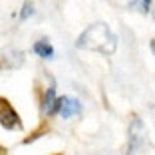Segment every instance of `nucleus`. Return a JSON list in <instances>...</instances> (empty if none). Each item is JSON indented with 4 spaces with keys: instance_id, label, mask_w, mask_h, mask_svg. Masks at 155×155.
<instances>
[{
    "instance_id": "1",
    "label": "nucleus",
    "mask_w": 155,
    "mask_h": 155,
    "mask_svg": "<svg viewBox=\"0 0 155 155\" xmlns=\"http://www.w3.org/2000/svg\"><path fill=\"white\" fill-rule=\"evenodd\" d=\"M76 48L80 50L100 52L104 56H111L117 48V36L110 30V26L104 22H96L87 26L76 40Z\"/></svg>"
},
{
    "instance_id": "2",
    "label": "nucleus",
    "mask_w": 155,
    "mask_h": 155,
    "mask_svg": "<svg viewBox=\"0 0 155 155\" xmlns=\"http://www.w3.org/2000/svg\"><path fill=\"white\" fill-rule=\"evenodd\" d=\"M147 147H149V139H147V129L145 123L139 117H133L129 121L127 129V147H125V155H145Z\"/></svg>"
},
{
    "instance_id": "3",
    "label": "nucleus",
    "mask_w": 155,
    "mask_h": 155,
    "mask_svg": "<svg viewBox=\"0 0 155 155\" xmlns=\"http://www.w3.org/2000/svg\"><path fill=\"white\" fill-rule=\"evenodd\" d=\"M0 125L4 129H22V121H20V115L18 111L12 107V104H10L6 97L0 96Z\"/></svg>"
},
{
    "instance_id": "4",
    "label": "nucleus",
    "mask_w": 155,
    "mask_h": 155,
    "mask_svg": "<svg viewBox=\"0 0 155 155\" xmlns=\"http://www.w3.org/2000/svg\"><path fill=\"white\" fill-rule=\"evenodd\" d=\"M80 111H82V104H80L76 97L62 96V97H58V101H56V114H60L64 119L72 117V115H78Z\"/></svg>"
},
{
    "instance_id": "5",
    "label": "nucleus",
    "mask_w": 155,
    "mask_h": 155,
    "mask_svg": "<svg viewBox=\"0 0 155 155\" xmlns=\"http://www.w3.org/2000/svg\"><path fill=\"white\" fill-rule=\"evenodd\" d=\"M56 101H58V97H56V87L50 86L44 94V100H42V111H46V114H56Z\"/></svg>"
},
{
    "instance_id": "6",
    "label": "nucleus",
    "mask_w": 155,
    "mask_h": 155,
    "mask_svg": "<svg viewBox=\"0 0 155 155\" xmlns=\"http://www.w3.org/2000/svg\"><path fill=\"white\" fill-rule=\"evenodd\" d=\"M34 52H36L40 58H52L54 56V48L48 40H38L34 42Z\"/></svg>"
},
{
    "instance_id": "7",
    "label": "nucleus",
    "mask_w": 155,
    "mask_h": 155,
    "mask_svg": "<svg viewBox=\"0 0 155 155\" xmlns=\"http://www.w3.org/2000/svg\"><path fill=\"white\" fill-rule=\"evenodd\" d=\"M48 129H50V125H48V121L44 119V121H42L40 125H38V127L34 129L32 133H30V135H28V137H24V139H22V143H24V145H28V143H32V141H36V139H40L42 135H46V131H48Z\"/></svg>"
},
{
    "instance_id": "8",
    "label": "nucleus",
    "mask_w": 155,
    "mask_h": 155,
    "mask_svg": "<svg viewBox=\"0 0 155 155\" xmlns=\"http://www.w3.org/2000/svg\"><path fill=\"white\" fill-rule=\"evenodd\" d=\"M129 6L135 8V10H139V12H143V14H147L149 8H151V0H133Z\"/></svg>"
},
{
    "instance_id": "9",
    "label": "nucleus",
    "mask_w": 155,
    "mask_h": 155,
    "mask_svg": "<svg viewBox=\"0 0 155 155\" xmlns=\"http://www.w3.org/2000/svg\"><path fill=\"white\" fill-rule=\"evenodd\" d=\"M32 14H34L32 2H30V0H26V2H24V6H22V12H20V20H28Z\"/></svg>"
},
{
    "instance_id": "10",
    "label": "nucleus",
    "mask_w": 155,
    "mask_h": 155,
    "mask_svg": "<svg viewBox=\"0 0 155 155\" xmlns=\"http://www.w3.org/2000/svg\"><path fill=\"white\" fill-rule=\"evenodd\" d=\"M151 50L155 52V38H153V40H151Z\"/></svg>"
},
{
    "instance_id": "11",
    "label": "nucleus",
    "mask_w": 155,
    "mask_h": 155,
    "mask_svg": "<svg viewBox=\"0 0 155 155\" xmlns=\"http://www.w3.org/2000/svg\"><path fill=\"white\" fill-rule=\"evenodd\" d=\"M0 155H6V153H4V149H2V147H0Z\"/></svg>"
},
{
    "instance_id": "12",
    "label": "nucleus",
    "mask_w": 155,
    "mask_h": 155,
    "mask_svg": "<svg viewBox=\"0 0 155 155\" xmlns=\"http://www.w3.org/2000/svg\"><path fill=\"white\" fill-rule=\"evenodd\" d=\"M56 155H62V153H56Z\"/></svg>"
}]
</instances>
